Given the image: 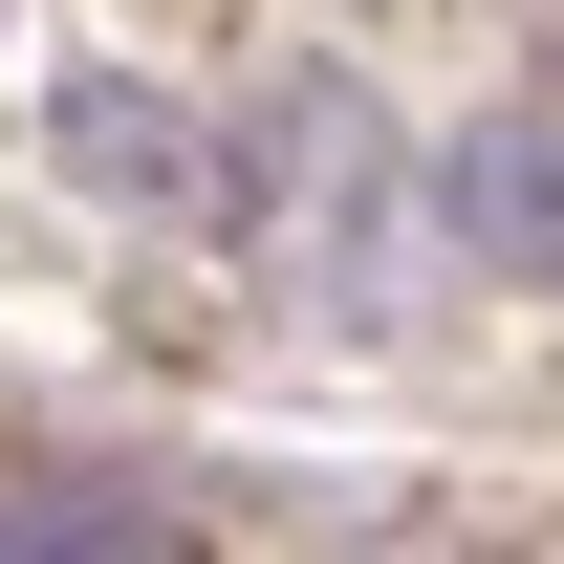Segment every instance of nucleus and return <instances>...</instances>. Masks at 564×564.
I'll list each match as a JSON object with an SVG mask.
<instances>
[{"label": "nucleus", "mask_w": 564, "mask_h": 564, "mask_svg": "<svg viewBox=\"0 0 564 564\" xmlns=\"http://www.w3.org/2000/svg\"><path fill=\"white\" fill-rule=\"evenodd\" d=\"M456 217L499 261H564V131H456Z\"/></svg>", "instance_id": "1"}, {"label": "nucleus", "mask_w": 564, "mask_h": 564, "mask_svg": "<svg viewBox=\"0 0 564 564\" xmlns=\"http://www.w3.org/2000/svg\"><path fill=\"white\" fill-rule=\"evenodd\" d=\"M0 564H152V499H109V478H0Z\"/></svg>", "instance_id": "2"}]
</instances>
